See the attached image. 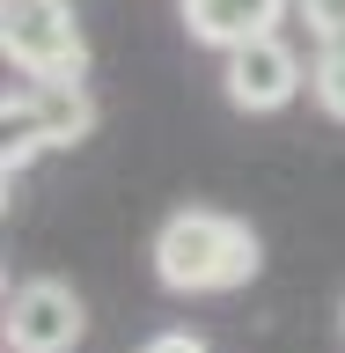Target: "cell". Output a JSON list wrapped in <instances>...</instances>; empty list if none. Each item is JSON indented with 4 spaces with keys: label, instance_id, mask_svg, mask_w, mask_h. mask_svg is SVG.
I'll use <instances>...</instances> for the list:
<instances>
[{
    "label": "cell",
    "instance_id": "obj_1",
    "mask_svg": "<svg viewBox=\"0 0 345 353\" xmlns=\"http://www.w3.org/2000/svg\"><path fill=\"white\" fill-rule=\"evenodd\" d=\"M258 272H264V243L242 214L176 206L154 228V280L169 294H242Z\"/></svg>",
    "mask_w": 345,
    "mask_h": 353
},
{
    "label": "cell",
    "instance_id": "obj_2",
    "mask_svg": "<svg viewBox=\"0 0 345 353\" xmlns=\"http://www.w3.org/2000/svg\"><path fill=\"white\" fill-rule=\"evenodd\" d=\"M0 52L30 88L88 74V37L74 0H0Z\"/></svg>",
    "mask_w": 345,
    "mask_h": 353
},
{
    "label": "cell",
    "instance_id": "obj_3",
    "mask_svg": "<svg viewBox=\"0 0 345 353\" xmlns=\"http://www.w3.org/2000/svg\"><path fill=\"white\" fill-rule=\"evenodd\" d=\"M0 118H8V154H0V170L15 184V170H30V154L81 148L88 132H96V96H88V81H37V88H22V96H8Z\"/></svg>",
    "mask_w": 345,
    "mask_h": 353
},
{
    "label": "cell",
    "instance_id": "obj_4",
    "mask_svg": "<svg viewBox=\"0 0 345 353\" xmlns=\"http://www.w3.org/2000/svg\"><path fill=\"white\" fill-rule=\"evenodd\" d=\"M0 331H8V353H74L81 331H88V309H81V294L66 280L37 272V280H22L15 294H8Z\"/></svg>",
    "mask_w": 345,
    "mask_h": 353
},
{
    "label": "cell",
    "instance_id": "obj_5",
    "mask_svg": "<svg viewBox=\"0 0 345 353\" xmlns=\"http://www.w3.org/2000/svg\"><path fill=\"white\" fill-rule=\"evenodd\" d=\"M302 81H309V59H302L286 37H258V44H242V52L220 59V88H228V103L250 110V118L286 110L294 96H302Z\"/></svg>",
    "mask_w": 345,
    "mask_h": 353
},
{
    "label": "cell",
    "instance_id": "obj_6",
    "mask_svg": "<svg viewBox=\"0 0 345 353\" xmlns=\"http://www.w3.org/2000/svg\"><path fill=\"white\" fill-rule=\"evenodd\" d=\"M176 8H184L191 44H206L220 59L258 44V37H280V22L294 15V0H176Z\"/></svg>",
    "mask_w": 345,
    "mask_h": 353
},
{
    "label": "cell",
    "instance_id": "obj_7",
    "mask_svg": "<svg viewBox=\"0 0 345 353\" xmlns=\"http://www.w3.org/2000/svg\"><path fill=\"white\" fill-rule=\"evenodd\" d=\"M309 96H316L324 118H338V125H345V37L309 52Z\"/></svg>",
    "mask_w": 345,
    "mask_h": 353
},
{
    "label": "cell",
    "instance_id": "obj_8",
    "mask_svg": "<svg viewBox=\"0 0 345 353\" xmlns=\"http://www.w3.org/2000/svg\"><path fill=\"white\" fill-rule=\"evenodd\" d=\"M294 22H302L316 44H338L345 37V0H294Z\"/></svg>",
    "mask_w": 345,
    "mask_h": 353
},
{
    "label": "cell",
    "instance_id": "obj_9",
    "mask_svg": "<svg viewBox=\"0 0 345 353\" xmlns=\"http://www.w3.org/2000/svg\"><path fill=\"white\" fill-rule=\"evenodd\" d=\"M140 353H213V346H206V339H191V331H154Z\"/></svg>",
    "mask_w": 345,
    "mask_h": 353
},
{
    "label": "cell",
    "instance_id": "obj_10",
    "mask_svg": "<svg viewBox=\"0 0 345 353\" xmlns=\"http://www.w3.org/2000/svg\"><path fill=\"white\" fill-rule=\"evenodd\" d=\"M338 331H345V302H338Z\"/></svg>",
    "mask_w": 345,
    "mask_h": 353
}]
</instances>
